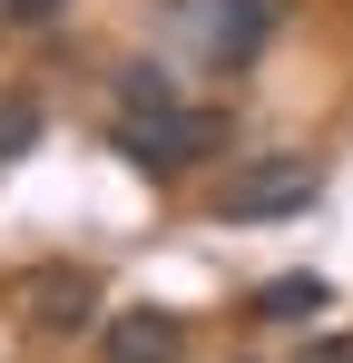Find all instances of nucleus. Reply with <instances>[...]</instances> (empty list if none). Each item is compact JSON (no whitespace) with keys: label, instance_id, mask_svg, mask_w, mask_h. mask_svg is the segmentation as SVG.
<instances>
[{"label":"nucleus","instance_id":"obj_1","mask_svg":"<svg viewBox=\"0 0 353 363\" xmlns=\"http://www.w3.org/2000/svg\"><path fill=\"white\" fill-rule=\"evenodd\" d=\"M108 147L128 167H147V177H186V167H206L216 147H226V108H147V118H118L108 108Z\"/></svg>","mask_w":353,"mask_h":363},{"label":"nucleus","instance_id":"obj_2","mask_svg":"<svg viewBox=\"0 0 353 363\" xmlns=\"http://www.w3.org/2000/svg\"><path fill=\"white\" fill-rule=\"evenodd\" d=\"M324 196V157L304 147H275V157H245L226 186H216V226H265V216H304Z\"/></svg>","mask_w":353,"mask_h":363},{"label":"nucleus","instance_id":"obj_3","mask_svg":"<svg viewBox=\"0 0 353 363\" xmlns=\"http://www.w3.org/2000/svg\"><path fill=\"white\" fill-rule=\"evenodd\" d=\"M167 10L196 30V50L216 69H245L265 40H275V20H285V0H167Z\"/></svg>","mask_w":353,"mask_h":363},{"label":"nucleus","instance_id":"obj_4","mask_svg":"<svg viewBox=\"0 0 353 363\" xmlns=\"http://www.w3.org/2000/svg\"><path fill=\"white\" fill-rule=\"evenodd\" d=\"M99 363H186V314L167 304H118L99 324Z\"/></svg>","mask_w":353,"mask_h":363},{"label":"nucleus","instance_id":"obj_5","mask_svg":"<svg viewBox=\"0 0 353 363\" xmlns=\"http://www.w3.org/2000/svg\"><path fill=\"white\" fill-rule=\"evenodd\" d=\"M20 304H30V324H40V334H89V324H108V314H99V275H89V265H40V275L20 285Z\"/></svg>","mask_w":353,"mask_h":363},{"label":"nucleus","instance_id":"obj_6","mask_svg":"<svg viewBox=\"0 0 353 363\" xmlns=\"http://www.w3.org/2000/svg\"><path fill=\"white\" fill-rule=\"evenodd\" d=\"M324 304H334L324 275H265V285L245 295V314H255V324H304V314H324Z\"/></svg>","mask_w":353,"mask_h":363},{"label":"nucleus","instance_id":"obj_7","mask_svg":"<svg viewBox=\"0 0 353 363\" xmlns=\"http://www.w3.org/2000/svg\"><path fill=\"white\" fill-rule=\"evenodd\" d=\"M147 108H176V79L157 60H128L118 69V118H147Z\"/></svg>","mask_w":353,"mask_h":363},{"label":"nucleus","instance_id":"obj_8","mask_svg":"<svg viewBox=\"0 0 353 363\" xmlns=\"http://www.w3.org/2000/svg\"><path fill=\"white\" fill-rule=\"evenodd\" d=\"M40 99H30V89H0V167H10V157H30V147H40Z\"/></svg>","mask_w":353,"mask_h":363},{"label":"nucleus","instance_id":"obj_9","mask_svg":"<svg viewBox=\"0 0 353 363\" xmlns=\"http://www.w3.org/2000/svg\"><path fill=\"white\" fill-rule=\"evenodd\" d=\"M69 0H0V20H20V30H40V20H59Z\"/></svg>","mask_w":353,"mask_h":363},{"label":"nucleus","instance_id":"obj_10","mask_svg":"<svg viewBox=\"0 0 353 363\" xmlns=\"http://www.w3.org/2000/svg\"><path fill=\"white\" fill-rule=\"evenodd\" d=\"M294 363H353V334H314V344H304Z\"/></svg>","mask_w":353,"mask_h":363}]
</instances>
